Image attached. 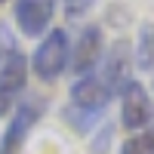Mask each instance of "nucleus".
<instances>
[{
	"label": "nucleus",
	"instance_id": "f257e3e1",
	"mask_svg": "<svg viewBox=\"0 0 154 154\" xmlns=\"http://www.w3.org/2000/svg\"><path fill=\"white\" fill-rule=\"evenodd\" d=\"M71 65V40H68V31L65 28H53L43 34V40L37 43L34 56H31V68L40 80H56Z\"/></svg>",
	"mask_w": 154,
	"mask_h": 154
},
{
	"label": "nucleus",
	"instance_id": "9b49d317",
	"mask_svg": "<svg viewBox=\"0 0 154 154\" xmlns=\"http://www.w3.org/2000/svg\"><path fill=\"white\" fill-rule=\"evenodd\" d=\"M120 154H154V123L148 130H142V133L126 139L120 145Z\"/></svg>",
	"mask_w": 154,
	"mask_h": 154
},
{
	"label": "nucleus",
	"instance_id": "6e6552de",
	"mask_svg": "<svg viewBox=\"0 0 154 154\" xmlns=\"http://www.w3.org/2000/svg\"><path fill=\"white\" fill-rule=\"evenodd\" d=\"M114 99V93L102 83L99 74H83L71 83V102L68 105L74 108H86V111H96V114H105L108 102Z\"/></svg>",
	"mask_w": 154,
	"mask_h": 154
},
{
	"label": "nucleus",
	"instance_id": "4468645a",
	"mask_svg": "<svg viewBox=\"0 0 154 154\" xmlns=\"http://www.w3.org/2000/svg\"><path fill=\"white\" fill-rule=\"evenodd\" d=\"M0 3H6V0H0Z\"/></svg>",
	"mask_w": 154,
	"mask_h": 154
},
{
	"label": "nucleus",
	"instance_id": "39448f33",
	"mask_svg": "<svg viewBox=\"0 0 154 154\" xmlns=\"http://www.w3.org/2000/svg\"><path fill=\"white\" fill-rule=\"evenodd\" d=\"M25 83H28V62L16 49L0 65V117H6L12 105H19V96L25 93Z\"/></svg>",
	"mask_w": 154,
	"mask_h": 154
},
{
	"label": "nucleus",
	"instance_id": "0eeeda50",
	"mask_svg": "<svg viewBox=\"0 0 154 154\" xmlns=\"http://www.w3.org/2000/svg\"><path fill=\"white\" fill-rule=\"evenodd\" d=\"M12 16L25 37H40L56 16V0H16Z\"/></svg>",
	"mask_w": 154,
	"mask_h": 154
},
{
	"label": "nucleus",
	"instance_id": "20e7f679",
	"mask_svg": "<svg viewBox=\"0 0 154 154\" xmlns=\"http://www.w3.org/2000/svg\"><path fill=\"white\" fill-rule=\"evenodd\" d=\"M133 46L126 40H114L108 53L102 56V83H105L114 96H120V89L133 80Z\"/></svg>",
	"mask_w": 154,
	"mask_h": 154
},
{
	"label": "nucleus",
	"instance_id": "9d476101",
	"mask_svg": "<svg viewBox=\"0 0 154 154\" xmlns=\"http://www.w3.org/2000/svg\"><path fill=\"white\" fill-rule=\"evenodd\" d=\"M133 56L142 71H154V22H145L139 28V40H136Z\"/></svg>",
	"mask_w": 154,
	"mask_h": 154
},
{
	"label": "nucleus",
	"instance_id": "1a4fd4ad",
	"mask_svg": "<svg viewBox=\"0 0 154 154\" xmlns=\"http://www.w3.org/2000/svg\"><path fill=\"white\" fill-rule=\"evenodd\" d=\"M62 114H65V123L71 126L74 133H80V136H89L96 126L105 123V120H102L105 114H96V111H86V108H74V105H65Z\"/></svg>",
	"mask_w": 154,
	"mask_h": 154
},
{
	"label": "nucleus",
	"instance_id": "f8f14e48",
	"mask_svg": "<svg viewBox=\"0 0 154 154\" xmlns=\"http://www.w3.org/2000/svg\"><path fill=\"white\" fill-rule=\"evenodd\" d=\"M93 3H96V0H62V9H65V16L71 22H80L86 12L93 9Z\"/></svg>",
	"mask_w": 154,
	"mask_h": 154
},
{
	"label": "nucleus",
	"instance_id": "ddd939ff",
	"mask_svg": "<svg viewBox=\"0 0 154 154\" xmlns=\"http://www.w3.org/2000/svg\"><path fill=\"white\" fill-rule=\"evenodd\" d=\"M108 142H111V123H102V126H99V136L93 139V151H96V154H102Z\"/></svg>",
	"mask_w": 154,
	"mask_h": 154
},
{
	"label": "nucleus",
	"instance_id": "7ed1b4c3",
	"mask_svg": "<svg viewBox=\"0 0 154 154\" xmlns=\"http://www.w3.org/2000/svg\"><path fill=\"white\" fill-rule=\"evenodd\" d=\"M120 123L126 130H136V133L148 130L154 123V102L139 80H130L120 89Z\"/></svg>",
	"mask_w": 154,
	"mask_h": 154
},
{
	"label": "nucleus",
	"instance_id": "423d86ee",
	"mask_svg": "<svg viewBox=\"0 0 154 154\" xmlns=\"http://www.w3.org/2000/svg\"><path fill=\"white\" fill-rule=\"evenodd\" d=\"M105 56V40H102V28L99 25H83L80 37H77V43L71 49V68L77 77L83 74H93L96 65L102 62Z\"/></svg>",
	"mask_w": 154,
	"mask_h": 154
},
{
	"label": "nucleus",
	"instance_id": "f03ea898",
	"mask_svg": "<svg viewBox=\"0 0 154 154\" xmlns=\"http://www.w3.org/2000/svg\"><path fill=\"white\" fill-rule=\"evenodd\" d=\"M43 111H46V99L43 96L22 99L16 105V111H12L3 136H0V154H22L25 142H28V133L34 130V123L43 117Z\"/></svg>",
	"mask_w": 154,
	"mask_h": 154
}]
</instances>
